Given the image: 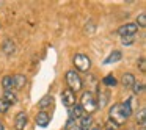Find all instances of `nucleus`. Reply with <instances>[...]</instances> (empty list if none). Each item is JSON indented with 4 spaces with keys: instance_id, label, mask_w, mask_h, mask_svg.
Listing matches in <instances>:
<instances>
[{
    "instance_id": "11",
    "label": "nucleus",
    "mask_w": 146,
    "mask_h": 130,
    "mask_svg": "<svg viewBox=\"0 0 146 130\" xmlns=\"http://www.w3.org/2000/svg\"><path fill=\"white\" fill-rule=\"evenodd\" d=\"M83 116V110L80 105H74V107L69 108V117L71 119H80Z\"/></svg>"
},
{
    "instance_id": "9",
    "label": "nucleus",
    "mask_w": 146,
    "mask_h": 130,
    "mask_svg": "<svg viewBox=\"0 0 146 130\" xmlns=\"http://www.w3.org/2000/svg\"><path fill=\"white\" fill-rule=\"evenodd\" d=\"M2 50H3V53H7V55H13L14 52H16V44H14L11 39H5L3 46H2Z\"/></svg>"
},
{
    "instance_id": "2",
    "label": "nucleus",
    "mask_w": 146,
    "mask_h": 130,
    "mask_svg": "<svg viewBox=\"0 0 146 130\" xmlns=\"http://www.w3.org/2000/svg\"><path fill=\"white\" fill-rule=\"evenodd\" d=\"M66 83H68V86L69 88L68 89H71V91H80L82 89V86H83V83H82V79L79 77V74L76 72V71H68L66 72Z\"/></svg>"
},
{
    "instance_id": "28",
    "label": "nucleus",
    "mask_w": 146,
    "mask_h": 130,
    "mask_svg": "<svg viewBox=\"0 0 146 130\" xmlns=\"http://www.w3.org/2000/svg\"><path fill=\"white\" fill-rule=\"evenodd\" d=\"M0 130H5V127H3V124L0 122Z\"/></svg>"
},
{
    "instance_id": "24",
    "label": "nucleus",
    "mask_w": 146,
    "mask_h": 130,
    "mask_svg": "<svg viewBox=\"0 0 146 130\" xmlns=\"http://www.w3.org/2000/svg\"><path fill=\"white\" fill-rule=\"evenodd\" d=\"M133 41H135V38H133V36H124L121 42H123V46H132Z\"/></svg>"
},
{
    "instance_id": "6",
    "label": "nucleus",
    "mask_w": 146,
    "mask_h": 130,
    "mask_svg": "<svg viewBox=\"0 0 146 130\" xmlns=\"http://www.w3.org/2000/svg\"><path fill=\"white\" fill-rule=\"evenodd\" d=\"M137 30H138V27L135 24H126V25L118 28V33L121 35V38H124V36H135Z\"/></svg>"
},
{
    "instance_id": "3",
    "label": "nucleus",
    "mask_w": 146,
    "mask_h": 130,
    "mask_svg": "<svg viewBox=\"0 0 146 130\" xmlns=\"http://www.w3.org/2000/svg\"><path fill=\"white\" fill-rule=\"evenodd\" d=\"M80 107H82L83 111H88V113H93V111L98 110V104H96V100H94V96H93L90 91L83 92Z\"/></svg>"
},
{
    "instance_id": "5",
    "label": "nucleus",
    "mask_w": 146,
    "mask_h": 130,
    "mask_svg": "<svg viewBox=\"0 0 146 130\" xmlns=\"http://www.w3.org/2000/svg\"><path fill=\"white\" fill-rule=\"evenodd\" d=\"M61 102L66 108H71L76 105V92H72L71 89H63L61 92Z\"/></svg>"
},
{
    "instance_id": "27",
    "label": "nucleus",
    "mask_w": 146,
    "mask_h": 130,
    "mask_svg": "<svg viewBox=\"0 0 146 130\" xmlns=\"http://www.w3.org/2000/svg\"><path fill=\"white\" fill-rule=\"evenodd\" d=\"M88 130H101V127H99V125H91Z\"/></svg>"
},
{
    "instance_id": "16",
    "label": "nucleus",
    "mask_w": 146,
    "mask_h": 130,
    "mask_svg": "<svg viewBox=\"0 0 146 130\" xmlns=\"http://www.w3.org/2000/svg\"><path fill=\"white\" fill-rule=\"evenodd\" d=\"M93 125V117L91 116H82L80 117V129L82 130H88Z\"/></svg>"
},
{
    "instance_id": "20",
    "label": "nucleus",
    "mask_w": 146,
    "mask_h": 130,
    "mask_svg": "<svg viewBox=\"0 0 146 130\" xmlns=\"http://www.w3.org/2000/svg\"><path fill=\"white\" fill-rule=\"evenodd\" d=\"M102 82H104V85H107V86H115V85L118 83L116 79H115L113 75H107L104 80H102Z\"/></svg>"
},
{
    "instance_id": "10",
    "label": "nucleus",
    "mask_w": 146,
    "mask_h": 130,
    "mask_svg": "<svg viewBox=\"0 0 146 130\" xmlns=\"http://www.w3.org/2000/svg\"><path fill=\"white\" fill-rule=\"evenodd\" d=\"M121 83H123L124 88H133V85H135V77L132 75V74H124L123 79H121Z\"/></svg>"
},
{
    "instance_id": "15",
    "label": "nucleus",
    "mask_w": 146,
    "mask_h": 130,
    "mask_svg": "<svg viewBox=\"0 0 146 130\" xmlns=\"http://www.w3.org/2000/svg\"><path fill=\"white\" fill-rule=\"evenodd\" d=\"M108 102V91H105V89H102V91H99V100L96 102L98 104V107H105Z\"/></svg>"
},
{
    "instance_id": "21",
    "label": "nucleus",
    "mask_w": 146,
    "mask_h": 130,
    "mask_svg": "<svg viewBox=\"0 0 146 130\" xmlns=\"http://www.w3.org/2000/svg\"><path fill=\"white\" fill-rule=\"evenodd\" d=\"M10 107L11 105L8 104L5 99H0V113H7V111L10 110Z\"/></svg>"
},
{
    "instance_id": "8",
    "label": "nucleus",
    "mask_w": 146,
    "mask_h": 130,
    "mask_svg": "<svg viewBox=\"0 0 146 130\" xmlns=\"http://www.w3.org/2000/svg\"><path fill=\"white\" fill-rule=\"evenodd\" d=\"M35 122L38 124L39 127H47L49 122H50V116H49L46 111H39V113L35 116Z\"/></svg>"
},
{
    "instance_id": "13",
    "label": "nucleus",
    "mask_w": 146,
    "mask_h": 130,
    "mask_svg": "<svg viewBox=\"0 0 146 130\" xmlns=\"http://www.w3.org/2000/svg\"><path fill=\"white\" fill-rule=\"evenodd\" d=\"M121 58H123L121 52L115 50V52H111V53H110V55H108V57L104 60V64H111V63H116V61H119Z\"/></svg>"
},
{
    "instance_id": "26",
    "label": "nucleus",
    "mask_w": 146,
    "mask_h": 130,
    "mask_svg": "<svg viewBox=\"0 0 146 130\" xmlns=\"http://www.w3.org/2000/svg\"><path fill=\"white\" fill-rule=\"evenodd\" d=\"M68 130H82V129H80L79 125H74V124L69 122V129H68Z\"/></svg>"
},
{
    "instance_id": "29",
    "label": "nucleus",
    "mask_w": 146,
    "mask_h": 130,
    "mask_svg": "<svg viewBox=\"0 0 146 130\" xmlns=\"http://www.w3.org/2000/svg\"><path fill=\"white\" fill-rule=\"evenodd\" d=\"M107 130H108V129H107Z\"/></svg>"
},
{
    "instance_id": "12",
    "label": "nucleus",
    "mask_w": 146,
    "mask_h": 130,
    "mask_svg": "<svg viewBox=\"0 0 146 130\" xmlns=\"http://www.w3.org/2000/svg\"><path fill=\"white\" fill-rule=\"evenodd\" d=\"M2 99H5V100H7L10 105H16L17 102H19L17 96L14 94L13 91H8V89H7V91H3V97H2Z\"/></svg>"
},
{
    "instance_id": "1",
    "label": "nucleus",
    "mask_w": 146,
    "mask_h": 130,
    "mask_svg": "<svg viewBox=\"0 0 146 130\" xmlns=\"http://www.w3.org/2000/svg\"><path fill=\"white\" fill-rule=\"evenodd\" d=\"M130 114H132V107H130V102L115 104L113 107L110 108V119L115 122V125H123Z\"/></svg>"
},
{
    "instance_id": "22",
    "label": "nucleus",
    "mask_w": 146,
    "mask_h": 130,
    "mask_svg": "<svg viewBox=\"0 0 146 130\" xmlns=\"http://www.w3.org/2000/svg\"><path fill=\"white\" fill-rule=\"evenodd\" d=\"M145 114H146V110H145V108H141V110H140V113L137 114V122L141 124V125L145 124Z\"/></svg>"
},
{
    "instance_id": "18",
    "label": "nucleus",
    "mask_w": 146,
    "mask_h": 130,
    "mask_svg": "<svg viewBox=\"0 0 146 130\" xmlns=\"http://www.w3.org/2000/svg\"><path fill=\"white\" fill-rule=\"evenodd\" d=\"M2 85H3V88L8 89V91H10L11 88H14V80H13V77H11V75L3 77V80H2Z\"/></svg>"
},
{
    "instance_id": "4",
    "label": "nucleus",
    "mask_w": 146,
    "mask_h": 130,
    "mask_svg": "<svg viewBox=\"0 0 146 130\" xmlns=\"http://www.w3.org/2000/svg\"><path fill=\"white\" fill-rule=\"evenodd\" d=\"M74 66H76V69L80 71V72H88L90 67H91V60H90L85 53H77L76 57H74Z\"/></svg>"
},
{
    "instance_id": "19",
    "label": "nucleus",
    "mask_w": 146,
    "mask_h": 130,
    "mask_svg": "<svg viewBox=\"0 0 146 130\" xmlns=\"http://www.w3.org/2000/svg\"><path fill=\"white\" fill-rule=\"evenodd\" d=\"M137 27H141V28H145L146 27V14L145 13H141L138 17H137V24H135Z\"/></svg>"
},
{
    "instance_id": "23",
    "label": "nucleus",
    "mask_w": 146,
    "mask_h": 130,
    "mask_svg": "<svg viewBox=\"0 0 146 130\" xmlns=\"http://www.w3.org/2000/svg\"><path fill=\"white\" fill-rule=\"evenodd\" d=\"M143 91H145V85H143V83H135V85H133V92H135V94H141Z\"/></svg>"
},
{
    "instance_id": "25",
    "label": "nucleus",
    "mask_w": 146,
    "mask_h": 130,
    "mask_svg": "<svg viewBox=\"0 0 146 130\" xmlns=\"http://www.w3.org/2000/svg\"><path fill=\"white\" fill-rule=\"evenodd\" d=\"M138 66H140V71H141V72H145L146 71V61H145V57H141L138 60Z\"/></svg>"
},
{
    "instance_id": "7",
    "label": "nucleus",
    "mask_w": 146,
    "mask_h": 130,
    "mask_svg": "<svg viewBox=\"0 0 146 130\" xmlns=\"http://www.w3.org/2000/svg\"><path fill=\"white\" fill-rule=\"evenodd\" d=\"M27 121H29V117H27V113H25V111H21V113H17L16 119H14L16 130H24V129H25Z\"/></svg>"
},
{
    "instance_id": "14",
    "label": "nucleus",
    "mask_w": 146,
    "mask_h": 130,
    "mask_svg": "<svg viewBox=\"0 0 146 130\" xmlns=\"http://www.w3.org/2000/svg\"><path fill=\"white\" fill-rule=\"evenodd\" d=\"M52 102H54V97H52V96H44V97L39 100L38 107L41 108V111H44L47 107H50V105H52Z\"/></svg>"
},
{
    "instance_id": "17",
    "label": "nucleus",
    "mask_w": 146,
    "mask_h": 130,
    "mask_svg": "<svg viewBox=\"0 0 146 130\" xmlns=\"http://www.w3.org/2000/svg\"><path fill=\"white\" fill-rule=\"evenodd\" d=\"M13 80H14V88L16 89H22L27 83V79L24 75H16V77H13Z\"/></svg>"
}]
</instances>
